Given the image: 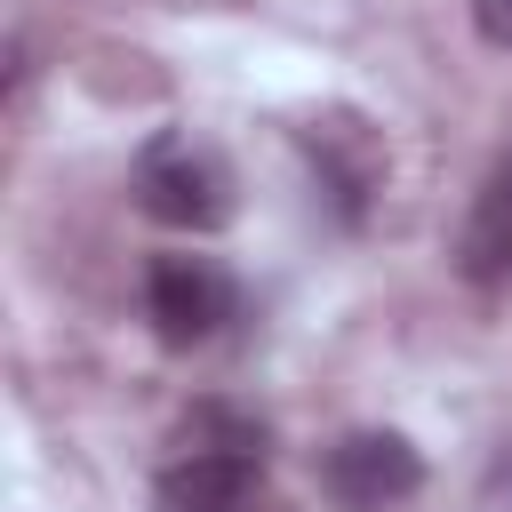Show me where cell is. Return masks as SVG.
Returning a JSON list of instances; mask_svg holds the SVG:
<instances>
[{
    "instance_id": "1",
    "label": "cell",
    "mask_w": 512,
    "mask_h": 512,
    "mask_svg": "<svg viewBox=\"0 0 512 512\" xmlns=\"http://www.w3.org/2000/svg\"><path fill=\"white\" fill-rule=\"evenodd\" d=\"M136 208L168 232H224L232 224V168L200 136H152L136 160Z\"/></svg>"
},
{
    "instance_id": "2",
    "label": "cell",
    "mask_w": 512,
    "mask_h": 512,
    "mask_svg": "<svg viewBox=\"0 0 512 512\" xmlns=\"http://www.w3.org/2000/svg\"><path fill=\"white\" fill-rule=\"evenodd\" d=\"M424 488V456L408 432H344L320 456V496L336 512H400Z\"/></svg>"
},
{
    "instance_id": "3",
    "label": "cell",
    "mask_w": 512,
    "mask_h": 512,
    "mask_svg": "<svg viewBox=\"0 0 512 512\" xmlns=\"http://www.w3.org/2000/svg\"><path fill=\"white\" fill-rule=\"evenodd\" d=\"M144 320L160 344L192 352L232 320V280L216 272V256H152L144 272Z\"/></svg>"
},
{
    "instance_id": "4",
    "label": "cell",
    "mask_w": 512,
    "mask_h": 512,
    "mask_svg": "<svg viewBox=\"0 0 512 512\" xmlns=\"http://www.w3.org/2000/svg\"><path fill=\"white\" fill-rule=\"evenodd\" d=\"M160 512H264V456L184 448L160 472Z\"/></svg>"
},
{
    "instance_id": "5",
    "label": "cell",
    "mask_w": 512,
    "mask_h": 512,
    "mask_svg": "<svg viewBox=\"0 0 512 512\" xmlns=\"http://www.w3.org/2000/svg\"><path fill=\"white\" fill-rule=\"evenodd\" d=\"M304 152H312V168H320V184L336 192V208H344V224H360V208H368V192L384 184V144L352 120V112H320L312 128H304Z\"/></svg>"
},
{
    "instance_id": "6",
    "label": "cell",
    "mask_w": 512,
    "mask_h": 512,
    "mask_svg": "<svg viewBox=\"0 0 512 512\" xmlns=\"http://www.w3.org/2000/svg\"><path fill=\"white\" fill-rule=\"evenodd\" d=\"M456 272L472 288H512V152L472 192V216L456 232Z\"/></svg>"
},
{
    "instance_id": "7",
    "label": "cell",
    "mask_w": 512,
    "mask_h": 512,
    "mask_svg": "<svg viewBox=\"0 0 512 512\" xmlns=\"http://www.w3.org/2000/svg\"><path fill=\"white\" fill-rule=\"evenodd\" d=\"M184 440H192V448H224V456H264V424H256V416H240V408H224V400L192 408Z\"/></svg>"
},
{
    "instance_id": "8",
    "label": "cell",
    "mask_w": 512,
    "mask_h": 512,
    "mask_svg": "<svg viewBox=\"0 0 512 512\" xmlns=\"http://www.w3.org/2000/svg\"><path fill=\"white\" fill-rule=\"evenodd\" d=\"M472 24H480V40H488V48H504V56H512V0H472Z\"/></svg>"
}]
</instances>
